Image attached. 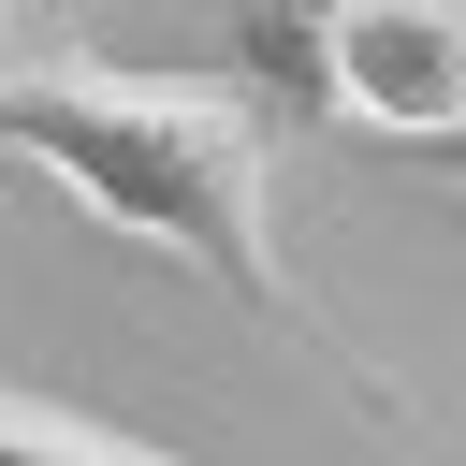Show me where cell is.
<instances>
[{"instance_id": "1", "label": "cell", "mask_w": 466, "mask_h": 466, "mask_svg": "<svg viewBox=\"0 0 466 466\" xmlns=\"http://www.w3.org/2000/svg\"><path fill=\"white\" fill-rule=\"evenodd\" d=\"M0 160H44L73 204H102L131 248L218 277L248 320L306 335L364 422H422L408 379H379L335 306L277 248V116L233 73H131V58H0Z\"/></svg>"}, {"instance_id": "3", "label": "cell", "mask_w": 466, "mask_h": 466, "mask_svg": "<svg viewBox=\"0 0 466 466\" xmlns=\"http://www.w3.org/2000/svg\"><path fill=\"white\" fill-rule=\"evenodd\" d=\"M0 466H189V451L116 437V422H87V408H58V393H0Z\"/></svg>"}, {"instance_id": "2", "label": "cell", "mask_w": 466, "mask_h": 466, "mask_svg": "<svg viewBox=\"0 0 466 466\" xmlns=\"http://www.w3.org/2000/svg\"><path fill=\"white\" fill-rule=\"evenodd\" d=\"M320 116L422 160L466 131V0H335L320 29Z\"/></svg>"}, {"instance_id": "5", "label": "cell", "mask_w": 466, "mask_h": 466, "mask_svg": "<svg viewBox=\"0 0 466 466\" xmlns=\"http://www.w3.org/2000/svg\"><path fill=\"white\" fill-rule=\"evenodd\" d=\"M0 29H15V0H0Z\"/></svg>"}, {"instance_id": "4", "label": "cell", "mask_w": 466, "mask_h": 466, "mask_svg": "<svg viewBox=\"0 0 466 466\" xmlns=\"http://www.w3.org/2000/svg\"><path fill=\"white\" fill-rule=\"evenodd\" d=\"M422 175H437V189H466V131H451V146H422Z\"/></svg>"}]
</instances>
